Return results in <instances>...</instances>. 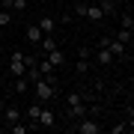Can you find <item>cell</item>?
I'll use <instances>...</instances> for the list:
<instances>
[{
    "instance_id": "9a60e30c",
    "label": "cell",
    "mask_w": 134,
    "mask_h": 134,
    "mask_svg": "<svg viewBox=\"0 0 134 134\" xmlns=\"http://www.w3.org/2000/svg\"><path fill=\"white\" fill-rule=\"evenodd\" d=\"M119 21H122V30H134V15H131V9H125V12L119 15Z\"/></svg>"
},
{
    "instance_id": "2e32d148",
    "label": "cell",
    "mask_w": 134,
    "mask_h": 134,
    "mask_svg": "<svg viewBox=\"0 0 134 134\" xmlns=\"http://www.w3.org/2000/svg\"><path fill=\"white\" fill-rule=\"evenodd\" d=\"M75 69H77V75H90V69H92V66H90V60L77 57V66H75Z\"/></svg>"
},
{
    "instance_id": "d6986e66",
    "label": "cell",
    "mask_w": 134,
    "mask_h": 134,
    "mask_svg": "<svg viewBox=\"0 0 134 134\" xmlns=\"http://www.w3.org/2000/svg\"><path fill=\"white\" fill-rule=\"evenodd\" d=\"M113 39H119L122 45H131V30H119V33H116Z\"/></svg>"
},
{
    "instance_id": "ac0fdd59",
    "label": "cell",
    "mask_w": 134,
    "mask_h": 134,
    "mask_svg": "<svg viewBox=\"0 0 134 134\" xmlns=\"http://www.w3.org/2000/svg\"><path fill=\"white\" fill-rule=\"evenodd\" d=\"M12 24V9H0V27H9Z\"/></svg>"
},
{
    "instance_id": "52a82bcc",
    "label": "cell",
    "mask_w": 134,
    "mask_h": 134,
    "mask_svg": "<svg viewBox=\"0 0 134 134\" xmlns=\"http://www.w3.org/2000/svg\"><path fill=\"white\" fill-rule=\"evenodd\" d=\"M92 57H96V63H98V66H110V63L116 60V57H113V54H110L107 48H98V51H92Z\"/></svg>"
},
{
    "instance_id": "44dd1931",
    "label": "cell",
    "mask_w": 134,
    "mask_h": 134,
    "mask_svg": "<svg viewBox=\"0 0 134 134\" xmlns=\"http://www.w3.org/2000/svg\"><path fill=\"white\" fill-rule=\"evenodd\" d=\"M77 57H83V60H92V48H86V45H81V51H77Z\"/></svg>"
},
{
    "instance_id": "3957f363",
    "label": "cell",
    "mask_w": 134,
    "mask_h": 134,
    "mask_svg": "<svg viewBox=\"0 0 134 134\" xmlns=\"http://www.w3.org/2000/svg\"><path fill=\"white\" fill-rule=\"evenodd\" d=\"M75 131H81V134H101V125L96 119H90V116H83V119H77Z\"/></svg>"
},
{
    "instance_id": "6da1fadb",
    "label": "cell",
    "mask_w": 134,
    "mask_h": 134,
    "mask_svg": "<svg viewBox=\"0 0 134 134\" xmlns=\"http://www.w3.org/2000/svg\"><path fill=\"white\" fill-rule=\"evenodd\" d=\"M33 92H36V101H51V98H57V83H51V81H45V77H39V81H33Z\"/></svg>"
},
{
    "instance_id": "7402d4cb",
    "label": "cell",
    "mask_w": 134,
    "mask_h": 134,
    "mask_svg": "<svg viewBox=\"0 0 134 134\" xmlns=\"http://www.w3.org/2000/svg\"><path fill=\"white\" fill-rule=\"evenodd\" d=\"M101 9H104V15H113V3H110V0H104V3H101Z\"/></svg>"
},
{
    "instance_id": "277c9868",
    "label": "cell",
    "mask_w": 134,
    "mask_h": 134,
    "mask_svg": "<svg viewBox=\"0 0 134 134\" xmlns=\"http://www.w3.org/2000/svg\"><path fill=\"white\" fill-rule=\"evenodd\" d=\"M66 113H69V119H83V116H86L83 98H81V101H72V104H66Z\"/></svg>"
},
{
    "instance_id": "30bf717a",
    "label": "cell",
    "mask_w": 134,
    "mask_h": 134,
    "mask_svg": "<svg viewBox=\"0 0 134 134\" xmlns=\"http://www.w3.org/2000/svg\"><path fill=\"white\" fill-rule=\"evenodd\" d=\"M54 119H57V116H54V110L42 107V113H39V128H51V125H54Z\"/></svg>"
},
{
    "instance_id": "e0dca14e",
    "label": "cell",
    "mask_w": 134,
    "mask_h": 134,
    "mask_svg": "<svg viewBox=\"0 0 134 134\" xmlns=\"http://www.w3.org/2000/svg\"><path fill=\"white\" fill-rule=\"evenodd\" d=\"M9 131H12V134H27V131H33V128H30V125H21V119H18V122L9 125Z\"/></svg>"
},
{
    "instance_id": "7c38bea8",
    "label": "cell",
    "mask_w": 134,
    "mask_h": 134,
    "mask_svg": "<svg viewBox=\"0 0 134 134\" xmlns=\"http://www.w3.org/2000/svg\"><path fill=\"white\" fill-rule=\"evenodd\" d=\"M12 90H15V96H21V92H27V90H30V77H27V75L15 77V86H12Z\"/></svg>"
},
{
    "instance_id": "8fae6325",
    "label": "cell",
    "mask_w": 134,
    "mask_h": 134,
    "mask_svg": "<svg viewBox=\"0 0 134 134\" xmlns=\"http://www.w3.org/2000/svg\"><path fill=\"white\" fill-rule=\"evenodd\" d=\"M39 45H42V51L48 54V51H54V48H57V39H54V33H42Z\"/></svg>"
},
{
    "instance_id": "ffe728a7",
    "label": "cell",
    "mask_w": 134,
    "mask_h": 134,
    "mask_svg": "<svg viewBox=\"0 0 134 134\" xmlns=\"http://www.w3.org/2000/svg\"><path fill=\"white\" fill-rule=\"evenodd\" d=\"M122 131H131V119H128V122H119V125H113V128H110V134H122Z\"/></svg>"
},
{
    "instance_id": "603a6c76",
    "label": "cell",
    "mask_w": 134,
    "mask_h": 134,
    "mask_svg": "<svg viewBox=\"0 0 134 134\" xmlns=\"http://www.w3.org/2000/svg\"><path fill=\"white\" fill-rule=\"evenodd\" d=\"M72 101H81V96H77V92H69V96H66V104H72Z\"/></svg>"
},
{
    "instance_id": "9c48e42d",
    "label": "cell",
    "mask_w": 134,
    "mask_h": 134,
    "mask_svg": "<svg viewBox=\"0 0 134 134\" xmlns=\"http://www.w3.org/2000/svg\"><path fill=\"white\" fill-rule=\"evenodd\" d=\"M39 30H42V33H57V21H54L51 15H42V18H39Z\"/></svg>"
},
{
    "instance_id": "5b68a950",
    "label": "cell",
    "mask_w": 134,
    "mask_h": 134,
    "mask_svg": "<svg viewBox=\"0 0 134 134\" xmlns=\"http://www.w3.org/2000/svg\"><path fill=\"white\" fill-rule=\"evenodd\" d=\"M39 113H42V101H33V104L27 107V119H30V128H39Z\"/></svg>"
},
{
    "instance_id": "5bb4252c",
    "label": "cell",
    "mask_w": 134,
    "mask_h": 134,
    "mask_svg": "<svg viewBox=\"0 0 134 134\" xmlns=\"http://www.w3.org/2000/svg\"><path fill=\"white\" fill-rule=\"evenodd\" d=\"M48 63H51L54 69H57V66H63V63H66V57H63V54L54 48V51H48Z\"/></svg>"
},
{
    "instance_id": "8992f818",
    "label": "cell",
    "mask_w": 134,
    "mask_h": 134,
    "mask_svg": "<svg viewBox=\"0 0 134 134\" xmlns=\"http://www.w3.org/2000/svg\"><path fill=\"white\" fill-rule=\"evenodd\" d=\"M3 119L9 122V125L18 122V119H21V107H18V104H6V107H3Z\"/></svg>"
},
{
    "instance_id": "ba28073f",
    "label": "cell",
    "mask_w": 134,
    "mask_h": 134,
    "mask_svg": "<svg viewBox=\"0 0 134 134\" xmlns=\"http://www.w3.org/2000/svg\"><path fill=\"white\" fill-rule=\"evenodd\" d=\"M83 18H90V21H101V18H104V9H101V6H92V3H86V9H83Z\"/></svg>"
},
{
    "instance_id": "7a4b0ae2",
    "label": "cell",
    "mask_w": 134,
    "mask_h": 134,
    "mask_svg": "<svg viewBox=\"0 0 134 134\" xmlns=\"http://www.w3.org/2000/svg\"><path fill=\"white\" fill-rule=\"evenodd\" d=\"M98 48H107L113 57H119V60H128V57H131V54H128V45H122L119 39H113V36H101Z\"/></svg>"
},
{
    "instance_id": "4fadbf2b",
    "label": "cell",
    "mask_w": 134,
    "mask_h": 134,
    "mask_svg": "<svg viewBox=\"0 0 134 134\" xmlns=\"http://www.w3.org/2000/svg\"><path fill=\"white\" fill-rule=\"evenodd\" d=\"M24 36H27V42H33V45H39V39H42V30H39V24H30Z\"/></svg>"
}]
</instances>
